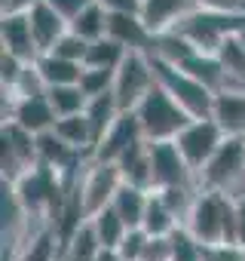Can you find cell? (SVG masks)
Returning a JSON list of instances; mask_svg holds the SVG:
<instances>
[{"instance_id": "cell-1", "label": "cell", "mask_w": 245, "mask_h": 261, "mask_svg": "<svg viewBox=\"0 0 245 261\" xmlns=\"http://www.w3.org/2000/svg\"><path fill=\"white\" fill-rule=\"evenodd\" d=\"M10 188V197L16 200V206L22 209V215H28L31 221H40L46 227H52L58 221V215L65 212L74 188H68V181L43 166V163H34L28 172H22Z\"/></svg>"}, {"instance_id": "cell-2", "label": "cell", "mask_w": 245, "mask_h": 261, "mask_svg": "<svg viewBox=\"0 0 245 261\" xmlns=\"http://www.w3.org/2000/svg\"><path fill=\"white\" fill-rule=\"evenodd\" d=\"M184 227L202 243V246H221V243H236V200L218 191L199 188Z\"/></svg>"}, {"instance_id": "cell-3", "label": "cell", "mask_w": 245, "mask_h": 261, "mask_svg": "<svg viewBox=\"0 0 245 261\" xmlns=\"http://www.w3.org/2000/svg\"><path fill=\"white\" fill-rule=\"evenodd\" d=\"M132 114H135V120H138V126H141V133H144L147 142H175L178 133L193 120L160 83L147 92V98Z\"/></svg>"}, {"instance_id": "cell-4", "label": "cell", "mask_w": 245, "mask_h": 261, "mask_svg": "<svg viewBox=\"0 0 245 261\" xmlns=\"http://www.w3.org/2000/svg\"><path fill=\"white\" fill-rule=\"evenodd\" d=\"M199 188L227 194L233 200L245 197V139H224L218 154L199 169Z\"/></svg>"}, {"instance_id": "cell-5", "label": "cell", "mask_w": 245, "mask_h": 261, "mask_svg": "<svg viewBox=\"0 0 245 261\" xmlns=\"http://www.w3.org/2000/svg\"><path fill=\"white\" fill-rule=\"evenodd\" d=\"M157 86V71H154V59L150 53H141V49H129L126 59L119 62L116 74H113V98L119 105L122 114H132L144 98L147 92Z\"/></svg>"}, {"instance_id": "cell-6", "label": "cell", "mask_w": 245, "mask_h": 261, "mask_svg": "<svg viewBox=\"0 0 245 261\" xmlns=\"http://www.w3.org/2000/svg\"><path fill=\"white\" fill-rule=\"evenodd\" d=\"M119 185H122V169H119V163L89 157V163L83 166L80 181H77V188H74L83 215L92 218L95 212H101L104 206H110V203H113V194L119 191Z\"/></svg>"}, {"instance_id": "cell-7", "label": "cell", "mask_w": 245, "mask_h": 261, "mask_svg": "<svg viewBox=\"0 0 245 261\" xmlns=\"http://www.w3.org/2000/svg\"><path fill=\"white\" fill-rule=\"evenodd\" d=\"M154 59V56H150ZM154 71H157V83L190 114V117H211V108H215V92L199 83L196 77H190L184 68H175V65H166L160 59H154Z\"/></svg>"}, {"instance_id": "cell-8", "label": "cell", "mask_w": 245, "mask_h": 261, "mask_svg": "<svg viewBox=\"0 0 245 261\" xmlns=\"http://www.w3.org/2000/svg\"><path fill=\"white\" fill-rule=\"evenodd\" d=\"M224 139H227V133L218 126L215 117H193V120L181 129V133H178L175 145H178V151L184 154V160L190 163V169L199 175V169L218 154V148L224 145Z\"/></svg>"}, {"instance_id": "cell-9", "label": "cell", "mask_w": 245, "mask_h": 261, "mask_svg": "<svg viewBox=\"0 0 245 261\" xmlns=\"http://www.w3.org/2000/svg\"><path fill=\"white\" fill-rule=\"evenodd\" d=\"M0 142H4V185H13L22 172H28L37 163V136L28 133L16 120H4L0 129Z\"/></svg>"}, {"instance_id": "cell-10", "label": "cell", "mask_w": 245, "mask_h": 261, "mask_svg": "<svg viewBox=\"0 0 245 261\" xmlns=\"http://www.w3.org/2000/svg\"><path fill=\"white\" fill-rule=\"evenodd\" d=\"M150 172H154V191L160 188H175V185H190L199 188L196 172L184 160L175 142H150Z\"/></svg>"}, {"instance_id": "cell-11", "label": "cell", "mask_w": 245, "mask_h": 261, "mask_svg": "<svg viewBox=\"0 0 245 261\" xmlns=\"http://www.w3.org/2000/svg\"><path fill=\"white\" fill-rule=\"evenodd\" d=\"M4 120H16L19 126L28 129V133L40 136V133H46V129H55L58 114L52 111L46 92H37V95L4 98Z\"/></svg>"}, {"instance_id": "cell-12", "label": "cell", "mask_w": 245, "mask_h": 261, "mask_svg": "<svg viewBox=\"0 0 245 261\" xmlns=\"http://www.w3.org/2000/svg\"><path fill=\"white\" fill-rule=\"evenodd\" d=\"M141 142H147V139H144V133H141V126H138L135 114H119V120L107 129V136L95 145L92 157H98V160H110V163H119L132 148H138Z\"/></svg>"}, {"instance_id": "cell-13", "label": "cell", "mask_w": 245, "mask_h": 261, "mask_svg": "<svg viewBox=\"0 0 245 261\" xmlns=\"http://www.w3.org/2000/svg\"><path fill=\"white\" fill-rule=\"evenodd\" d=\"M0 46L22 62H37L43 56L34 40L28 13H0Z\"/></svg>"}, {"instance_id": "cell-14", "label": "cell", "mask_w": 245, "mask_h": 261, "mask_svg": "<svg viewBox=\"0 0 245 261\" xmlns=\"http://www.w3.org/2000/svg\"><path fill=\"white\" fill-rule=\"evenodd\" d=\"M193 10H196V0H141L138 16L147 25V31L157 37V34L175 31Z\"/></svg>"}, {"instance_id": "cell-15", "label": "cell", "mask_w": 245, "mask_h": 261, "mask_svg": "<svg viewBox=\"0 0 245 261\" xmlns=\"http://www.w3.org/2000/svg\"><path fill=\"white\" fill-rule=\"evenodd\" d=\"M25 13H28V22H31V31H34V40H37L40 53H49L71 31V22L49 4V0H37Z\"/></svg>"}, {"instance_id": "cell-16", "label": "cell", "mask_w": 245, "mask_h": 261, "mask_svg": "<svg viewBox=\"0 0 245 261\" xmlns=\"http://www.w3.org/2000/svg\"><path fill=\"white\" fill-rule=\"evenodd\" d=\"M211 117L230 139H245V86H227L215 92Z\"/></svg>"}, {"instance_id": "cell-17", "label": "cell", "mask_w": 245, "mask_h": 261, "mask_svg": "<svg viewBox=\"0 0 245 261\" xmlns=\"http://www.w3.org/2000/svg\"><path fill=\"white\" fill-rule=\"evenodd\" d=\"M107 37H113L126 49H141V53H150V46H154V34L147 31V25L141 22L138 13H110Z\"/></svg>"}, {"instance_id": "cell-18", "label": "cell", "mask_w": 245, "mask_h": 261, "mask_svg": "<svg viewBox=\"0 0 245 261\" xmlns=\"http://www.w3.org/2000/svg\"><path fill=\"white\" fill-rule=\"evenodd\" d=\"M101 249H104V246H101V240H98V233H95L92 218H83V221L65 237V243H62V258H65V261H95Z\"/></svg>"}, {"instance_id": "cell-19", "label": "cell", "mask_w": 245, "mask_h": 261, "mask_svg": "<svg viewBox=\"0 0 245 261\" xmlns=\"http://www.w3.org/2000/svg\"><path fill=\"white\" fill-rule=\"evenodd\" d=\"M147 203H150V191L147 188H138V185L122 181L119 191L113 194V203L110 206L119 212V218L126 221L129 227H141L144 212H147Z\"/></svg>"}, {"instance_id": "cell-20", "label": "cell", "mask_w": 245, "mask_h": 261, "mask_svg": "<svg viewBox=\"0 0 245 261\" xmlns=\"http://www.w3.org/2000/svg\"><path fill=\"white\" fill-rule=\"evenodd\" d=\"M181 68H184L190 77H196L199 83H205L211 92H221V89L230 86V77H227V71H224V65H221V59H218L215 53H196V56H190Z\"/></svg>"}, {"instance_id": "cell-21", "label": "cell", "mask_w": 245, "mask_h": 261, "mask_svg": "<svg viewBox=\"0 0 245 261\" xmlns=\"http://www.w3.org/2000/svg\"><path fill=\"white\" fill-rule=\"evenodd\" d=\"M37 71L49 86H65V83H80V74H83V62H71V59H62L55 53H43L37 62Z\"/></svg>"}, {"instance_id": "cell-22", "label": "cell", "mask_w": 245, "mask_h": 261, "mask_svg": "<svg viewBox=\"0 0 245 261\" xmlns=\"http://www.w3.org/2000/svg\"><path fill=\"white\" fill-rule=\"evenodd\" d=\"M199 49L181 34V31H166V34H157L154 37V46H150V56L154 59H160V62H166V65H175V68H181L190 56H196Z\"/></svg>"}, {"instance_id": "cell-23", "label": "cell", "mask_w": 245, "mask_h": 261, "mask_svg": "<svg viewBox=\"0 0 245 261\" xmlns=\"http://www.w3.org/2000/svg\"><path fill=\"white\" fill-rule=\"evenodd\" d=\"M55 133L68 145H74L77 151H83V154L92 157V151H95V133H92V126H89L86 111L83 114H74V117H58L55 120Z\"/></svg>"}, {"instance_id": "cell-24", "label": "cell", "mask_w": 245, "mask_h": 261, "mask_svg": "<svg viewBox=\"0 0 245 261\" xmlns=\"http://www.w3.org/2000/svg\"><path fill=\"white\" fill-rule=\"evenodd\" d=\"M58 258H62V240L52 227H46L34 240H28L16 255H10L7 261H58Z\"/></svg>"}, {"instance_id": "cell-25", "label": "cell", "mask_w": 245, "mask_h": 261, "mask_svg": "<svg viewBox=\"0 0 245 261\" xmlns=\"http://www.w3.org/2000/svg\"><path fill=\"white\" fill-rule=\"evenodd\" d=\"M119 114H122V111H119L113 92H104V95L89 98V105H86V117H89V126H92V133H95V145L107 136V129L119 120Z\"/></svg>"}, {"instance_id": "cell-26", "label": "cell", "mask_w": 245, "mask_h": 261, "mask_svg": "<svg viewBox=\"0 0 245 261\" xmlns=\"http://www.w3.org/2000/svg\"><path fill=\"white\" fill-rule=\"evenodd\" d=\"M141 227H144L150 237H172V233L181 227V218L163 203V197H160L157 191H150V203H147V212H144Z\"/></svg>"}, {"instance_id": "cell-27", "label": "cell", "mask_w": 245, "mask_h": 261, "mask_svg": "<svg viewBox=\"0 0 245 261\" xmlns=\"http://www.w3.org/2000/svg\"><path fill=\"white\" fill-rule=\"evenodd\" d=\"M107 19H110V13L98 4V0H92L86 10H80V13L71 19V31L92 43V40L107 37Z\"/></svg>"}, {"instance_id": "cell-28", "label": "cell", "mask_w": 245, "mask_h": 261, "mask_svg": "<svg viewBox=\"0 0 245 261\" xmlns=\"http://www.w3.org/2000/svg\"><path fill=\"white\" fill-rule=\"evenodd\" d=\"M46 98L52 105V111L58 117H74V114H83L86 105H89V95L80 89V83H65V86H49L46 89Z\"/></svg>"}, {"instance_id": "cell-29", "label": "cell", "mask_w": 245, "mask_h": 261, "mask_svg": "<svg viewBox=\"0 0 245 261\" xmlns=\"http://www.w3.org/2000/svg\"><path fill=\"white\" fill-rule=\"evenodd\" d=\"M126 53H129V49L122 46V43H116L113 37H101V40H92V43H89L83 65H86V68L116 71V68H119V62L126 59Z\"/></svg>"}, {"instance_id": "cell-30", "label": "cell", "mask_w": 245, "mask_h": 261, "mask_svg": "<svg viewBox=\"0 0 245 261\" xmlns=\"http://www.w3.org/2000/svg\"><path fill=\"white\" fill-rule=\"evenodd\" d=\"M215 56L221 59V65H224V71L230 77V86H245V46H242L239 34H230L218 46Z\"/></svg>"}, {"instance_id": "cell-31", "label": "cell", "mask_w": 245, "mask_h": 261, "mask_svg": "<svg viewBox=\"0 0 245 261\" xmlns=\"http://www.w3.org/2000/svg\"><path fill=\"white\" fill-rule=\"evenodd\" d=\"M92 224H95V233H98V240H101L104 249H116L119 240L126 237V230H129V224L119 218V212L113 206H104L101 212H95Z\"/></svg>"}, {"instance_id": "cell-32", "label": "cell", "mask_w": 245, "mask_h": 261, "mask_svg": "<svg viewBox=\"0 0 245 261\" xmlns=\"http://www.w3.org/2000/svg\"><path fill=\"white\" fill-rule=\"evenodd\" d=\"M113 74L116 71H104V68H86L83 65V74H80V89L95 98V95H104L113 89Z\"/></svg>"}, {"instance_id": "cell-33", "label": "cell", "mask_w": 245, "mask_h": 261, "mask_svg": "<svg viewBox=\"0 0 245 261\" xmlns=\"http://www.w3.org/2000/svg\"><path fill=\"white\" fill-rule=\"evenodd\" d=\"M147 243H150V233H147L144 227H129V230H126V237L119 240L116 252L126 258V261H141V258H144Z\"/></svg>"}, {"instance_id": "cell-34", "label": "cell", "mask_w": 245, "mask_h": 261, "mask_svg": "<svg viewBox=\"0 0 245 261\" xmlns=\"http://www.w3.org/2000/svg\"><path fill=\"white\" fill-rule=\"evenodd\" d=\"M86 49H89V40H83L80 34L68 31L49 53H55V56H62V59H71V62H83V59H86Z\"/></svg>"}, {"instance_id": "cell-35", "label": "cell", "mask_w": 245, "mask_h": 261, "mask_svg": "<svg viewBox=\"0 0 245 261\" xmlns=\"http://www.w3.org/2000/svg\"><path fill=\"white\" fill-rule=\"evenodd\" d=\"M205 261H245V249L236 246V243L205 246Z\"/></svg>"}, {"instance_id": "cell-36", "label": "cell", "mask_w": 245, "mask_h": 261, "mask_svg": "<svg viewBox=\"0 0 245 261\" xmlns=\"http://www.w3.org/2000/svg\"><path fill=\"white\" fill-rule=\"evenodd\" d=\"M245 0H196V7L211 10V13H242Z\"/></svg>"}, {"instance_id": "cell-37", "label": "cell", "mask_w": 245, "mask_h": 261, "mask_svg": "<svg viewBox=\"0 0 245 261\" xmlns=\"http://www.w3.org/2000/svg\"><path fill=\"white\" fill-rule=\"evenodd\" d=\"M49 4H52V7H55V10H58V13L71 22L80 10H86V7L92 4V0H49Z\"/></svg>"}, {"instance_id": "cell-38", "label": "cell", "mask_w": 245, "mask_h": 261, "mask_svg": "<svg viewBox=\"0 0 245 261\" xmlns=\"http://www.w3.org/2000/svg\"><path fill=\"white\" fill-rule=\"evenodd\" d=\"M107 13H141V0H98Z\"/></svg>"}, {"instance_id": "cell-39", "label": "cell", "mask_w": 245, "mask_h": 261, "mask_svg": "<svg viewBox=\"0 0 245 261\" xmlns=\"http://www.w3.org/2000/svg\"><path fill=\"white\" fill-rule=\"evenodd\" d=\"M236 246L245 249V197L236 200Z\"/></svg>"}, {"instance_id": "cell-40", "label": "cell", "mask_w": 245, "mask_h": 261, "mask_svg": "<svg viewBox=\"0 0 245 261\" xmlns=\"http://www.w3.org/2000/svg\"><path fill=\"white\" fill-rule=\"evenodd\" d=\"M37 0H0V13H25Z\"/></svg>"}, {"instance_id": "cell-41", "label": "cell", "mask_w": 245, "mask_h": 261, "mask_svg": "<svg viewBox=\"0 0 245 261\" xmlns=\"http://www.w3.org/2000/svg\"><path fill=\"white\" fill-rule=\"evenodd\" d=\"M95 261H126V258H122V255H119L116 249H101Z\"/></svg>"}, {"instance_id": "cell-42", "label": "cell", "mask_w": 245, "mask_h": 261, "mask_svg": "<svg viewBox=\"0 0 245 261\" xmlns=\"http://www.w3.org/2000/svg\"><path fill=\"white\" fill-rule=\"evenodd\" d=\"M239 40H242V46H245V28H242V31H239Z\"/></svg>"}, {"instance_id": "cell-43", "label": "cell", "mask_w": 245, "mask_h": 261, "mask_svg": "<svg viewBox=\"0 0 245 261\" xmlns=\"http://www.w3.org/2000/svg\"><path fill=\"white\" fill-rule=\"evenodd\" d=\"M242 10H245V4H242Z\"/></svg>"}, {"instance_id": "cell-44", "label": "cell", "mask_w": 245, "mask_h": 261, "mask_svg": "<svg viewBox=\"0 0 245 261\" xmlns=\"http://www.w3.org/2000/svg\"><path fill=\"white\" fill-rule=\"evenodd\" d=\"M58 261H65V258H58Z\"/></svg>"}]
</instances>
